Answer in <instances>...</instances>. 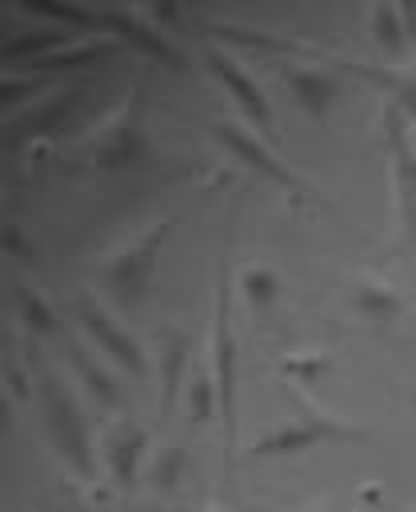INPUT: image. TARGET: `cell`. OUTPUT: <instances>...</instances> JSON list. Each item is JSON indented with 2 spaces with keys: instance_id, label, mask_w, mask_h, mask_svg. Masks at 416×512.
I'll list each match as a JSON object with an SVG mask.
<instances>
[{
  "instance_id": "cell-1",
  "label": "cell",
  "mask_w": 416,
  "mask_h": 512,
  "mask_svg": "<svg viewBox=\"0 0 416 512\" xmlns=\"http://www.w3.org/2000/svg\"><path fill=\"white\" fill-rule=\"evenodd\" d=\"M32 400H36L40 428H44L60 468L72 480L92 484L100 476V456H96V440H92L84 404H80L76 388L64 380V372L40 364L36 356H32Z\"/></svg>"
},
{
  "instance_id": "cell-2",
  "label": "cell",
  "mask_w": 416,
  "mask_h": 512,
  "mask_svg": "<svg viewBox=\"0 0 416 512\" xmlns=\"http://www.w3.org/2000/svg\"><path fill=\"white\" fill-rule=\"evenodd\" d=\"M72 160L84 172H104V176H124V172H140V168L156 164V144L148 136L140 76L128 84L124 100L76 140Z\"/></svg>"
},
{
  "instance_id": "cell-3",
  "label": "cell",
  "mask_w": 416,
  "mask_h": 512,
  "mask_svg": "<svg viewBox=\"0 0 416 512\" xmlns=\"http://www.w3.org/2000/svg\"><path fill=\"white\" fill-rule=\"evenodd\" d=\"M168 236V220H148L144 228H136L132 236H124L116 248H108L96 264V280L108 292V300L120 312L140 308L152 296V280H156V260Z\"/></svg>"
},
{
  "instance_id": "cell-4",
  "label": "cell",
  "mask_w": 416,
  "mask_h": 512,
  "mask_svg": "<svg viewBox=\"0 0 416 512\" xmlns=\"http://www.w3.org/2000/svg\"><path fill=\"white\" fill-rule=\"evenodd\" d=\"M292 396H296V412L284 424H276L264 436H256L252 448H248V460L300 456V452H308L316 444H368L372 440L368 428L352 424L348 416H336V412L320 408L304 388H292Z\"/></svg>"
},
{
  "instance_id": "cell-5",
  "label": "cell",
  "mask_w": 416,
  "mask_h": 512,
  "mask_svg": "<svg viewBox=\"0 0 416 512\" xmlns=\"http://www.w3.org/2000/svg\"><path fill=\"white\" fill-rule=\"evenodd\" d=\"M236 360H240V344H236V332H232V280H228V264L220 260L212 332H208V368H212L216 396H220L224 468H232V460H236Z\"/></svg>"
},
{
  "instance_id": "cell-6",
  "label": "cell",
  "mask_w": 416,
  "mask_h": 512,
  "mask_svg": "<svg viewBox=\"0 0 416 512\" xmlns=\"http://www.w3.org/2000/svg\"><path fill=\"white\" fill-rule=\"evenodd\" d=\"M72 316L84 328V336L92 340V348L120 372H128L132 380H148V356L140 348V340L116 320V312L96 296V292H76L72 296Z\"/></svg>"
},
{
  "instance_id": "cell-7",
  "label": "cell",
  "mask_w": 416,
  "mask_h": 512,
  "mask_svg": "<svg viewBox=\"0 0 416 512\" xmlns=\"http://www.w3.org/2000/svg\"><path fill=\"white\" fill-rule=\"evenodd\" d=\"M384 144H388V176H392V204L404 236L416 244V136L412 120L384 100Z\"/></svg>"
},
{
  "instance_id": "cell-8",
  "label": "cell",
  "mask_w": 416,
  "mask_h": 512,
  "mask_svg": "<svg viewBox=\"0 0 416 512\" xmlns=\"http://www.w3.org/2000/svg\"><path fill=\"white\" fill-rule=\"evenodd\" d=\"M212 132H216V140L224 144V152L232 156V160H240L244 168H252V172H260L264 180H272L276 188H284V192H292V196H312V184H304L252 128H248V120H236V116H216L212 120Z\"/></svg>"
},
{
  "instance_id": "cell-9",
  "label": "cell",
  "mask_w": 416,
  "mask_h": 512,
  "mask_svg": "<svg viewBox=\"0 0 416 512\" xmlns=\"http://www.w3.org/2000/svg\"><path fill=\"white\" fill-rule=\"evenodd\" d=\"M96 456H100V468L108 472V480L128 492L140 480V468L148 460V428L140 420L116 412L96 440Z\"/></svg>"
},
{
  "instance_id": "cell-10",
  "label": "cell",
  "mask_w": 416,
  "mask_h": 512,
  "mask_svg": "<svg viewBox=\"0 0 416 512\" xmlns=\"http://www.w3.org/2000/svg\"><path fill=\"white\" fill-rule=\"evenodd\" d=\"M104 32H112L116 40H124L128 48H140L148 60L168 64V68H188L184 48L172 40V32L164 24H156V16L148 8H112L104 12Z\"/></svg>"
},
{
  "instance_id": "cell-11",
  "label": "cell",
  "mask_w": 416,
  "mask_h": 512,
  "mask_svg": "<svg viewBox=\"0 0 416 512\" xmlns=\"http://www.w3.org/2000/svg\"><path fill=\"white\" fill-rule=\"evenodd\" d=\"M200 60H204L208 72L220 80V88L232 96V104L240 108V120H248V124H256V128H264V132H272V104H268L264 88L256 84V76H252L232 52H224L220 44H204V48H200Z\"/></svg>"
},
{
  "instance_id": "cell-12",
  "label": "cell",
  "mask_w": 416,
  "mask_h": 512,
  "mask_svg": "<svg viewBox=\"0 0 416 512\" xmlns=\"http://www.w3.org/2000/svg\"><path fill=\"white\" fill-rule=\"evenodd\" d=\"M280 80L292 96V104L300 112H308L312 120H324L332 112V104L340 100V76L316 64H300V60H284L280 64Z\"/></svg>"
},
{
  "instance_id": "cell-13",
  "label": "cell",
  "mask_w": 416,
  "mask_h": 512,
  "mask_svg": "<svg viewBox=\"0 0 416 512\" xmlns=\"http://www.w3.org/2000/svg\"><path fill=\"white\" fill-rule=\"evenodd\" d=\"M64 360H68V368H72V376L80 380V388H84V396L96 404V408H104V412H116L120 404H124V388H120V376H116V368L96 352V348H84L80 340H64Z\"/></svg>"
},
{
  "instance_id": "cell-14",
  "label": "cell",
  "mask_w": 416,
  "mask_h": 512,
  "mask_svg": "<svg viewBox=\"0 0 416 512\" xmlns=\"http://www.w3.org/2000/svg\"><path fill=\"white\" fill-rule=\"evenodd\" d=\"M192 360V336L180 328H164L156 340V412L168 416L176 396H180V380L188 372Z\"/></svg>"
},
{
  "instance_id": "cell-15",
  "label": "cell",
  "mask_w": 416,
  "mask_h": 512,
  "mask_svg": "<svg viewBox=\"0 0 416 512\" xmlns=\"http://www.w3.org/2000/svg\"><path fill=\"white\" fill-rule=\"evenodd\" d=\"M352 304H356V312H360L364 320H372V324H392V320L404 316V296H400L388 280H380V276H372V272H360V276L352 280Z\"/></svg>"
},
{
  "instance_id": "cell-16",
  "label": "cell",
  "mask_w": 416,
  "mask_h": 512,
  "mask_svg": "<svg viewBox=\"0 0 416 512\" xmlns=\"http://www.w3.org/2000/svg\"><path fill=\"white\" fill-rule=\"evenodd\" d=\"M12 304H16V316H20V328L28 332V340H36V336H56V332H60V312H56L52 300L40 296V288H32L28 280H16V284H12Z\"/></svg>"
},
{
  "instance_id": "cell-17",
  "label": "cell",
  "mask_w": 416,
  "mask_h": 512,
  "mask_svg": "<svg viewBox=\"0 0 416 512\" xmlns=\"http://www.w3.org/2000/svg\"><path fill=\"white\" fill-rule=\"evenodd\" d=\"M364 76H372L376 84H384V100L396 104L416 124V60H408L400 68H372Z\"/></svg>"
},
{
  "instance_id": "cell-18",
  "label": "cell",
  "mask_w": 416,
  "mask_h": 512,
  "mask_svg": "<svg viewBox=\"0 0 416 512\" xmlns=\"http://www.w3.org/2000/svg\"><path fill=\"white\" fill-rule=\"evenodd\" d=\"M184 404H188V416L192 424H220V396H216V380H212V368L200 364L188 384H184Z\"/></svg>"
},
{
  "instance_id": "cell-19",
  "label": "cell",
  "mask_w": 416,
  "mask_h": 512,
  "mask_svg": "<svg viewBox=\"0 0 416 512\" xmlns=\"http://www.w3.org/2000/svg\"><path fill=\"white\" fill-rule=\"evenodd\" d=\"M184 472H188V452H184V444H164V448L152 452L144 480H148V488H156V492H176L180 480H184Z\"/></svg>"
},
{
  "instance_id": "cell-20",
  "label": "cell",
  "mask_w": 416,
  "mask_h": 512,
  "mask_svg": "<svg viewBox=\"0 0 416 512\" xmlns=\"http://www.w3.org/2000/svg\"><path fill=\"white\" fill-rule=\"evenodd\" d=\"M368 28H372V40H376L388 56H400V52L408 48V28H404L400 4H372Z\"/></svg>"
},
{
  "instance_id": "cell-21",
  "label": "cell",
  "mask_w": 416,
  "mask_h": 512,
  "mask_svg": "<svg viewBox=\"0 0 416 512\" xmlns=\"http://www.w3.org/2000/svg\"><path fill=\"white\" fill-rule=\"evenodd\" d=\"M76 96H80L76 84L60 88L56 96L48 92V100H40V104L24 116V128H28V132H56V128H64V120L76 112Z\"/></svg>"
},
{
  "instance_id": "cell-22",
  "label": "cell",
  "mask_w": 416,
  "mask_h": 512,
  "mask_svg": "<svg viewBox=\"0 0 416 512\" xmlns=\"http://www.w3.org/2000/svg\"><path fill=\"white\" fill-rule=\"evenodd\" d=\"M240 288H244V300H248L252 308H268V304H276V296H280V276H276V268H268V264H248V268L240 272Z\"/></svg>"
},
{
  "instance_id": "cell-23",
  "label": "cell",
  "mask_w": 416,
  "mask_h": 512,
  "mask_svg": "<svg viewBox=\"0 0 416 512\" xmlns=\"http://www.w3.org/2000/svg\"><path fill=\"white\" fill-rule=\"evenodd\" d=\"M28 12L36 16H52V20H64V24H76L84 32H104V12H92V8H80V4H28Z\"/></svg>"
},
{
  "instance_id": "cell-24",
  "label": "cell",
  "mask_w": 416,
  "mask_h": 512,
  "mask_svg": "<svg viewBox=\"0 0 416 512\" xmlns=\"http://www.w3.org/2000/svg\"><path fill=\"white\" fill-rule=\"evenodd\" d=\"M0 244H4V252H8V256H16V260L32 264V244H28V236H24V232L16 236V224H4V232H0Z\"/></svg>"
},
{
  "instance_id": "cell-25",
  "label": "cell",
  "mask_w": 416,
  "mask_h": 512,
  "mask_svg": "<svg viewBox=\"0 0 416 512\" xmlns=\"http://www.w3.org/2000/svg\"><path fill=\"white\" fill-rule=\"evenodd\" d=\"M48 512H96V508H88L84 500H76V496H64V500H56Z\"/></svg>"
},
{
  "instance_id": "cell-26",
  "label": "cell",
  "mask_w": 416,
  "mask_h": 512,
  "mask_svg": "<svg viewBox=\"0 0 416 512\" xmlns=\"http://www.w3.org/2000/svg\"><path fill=\"white\" fill-rule=\"evenodd\" d=\"M404 12V28H408V44H416V4H400Z\"/></svg>"
}]
</instances>
